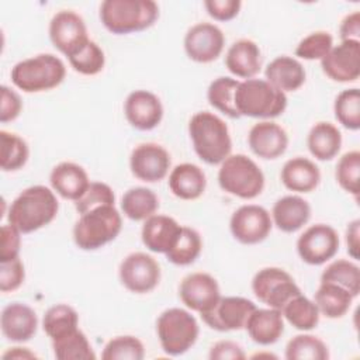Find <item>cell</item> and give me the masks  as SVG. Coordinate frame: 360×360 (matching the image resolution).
Returning <instances> with one entry per match:
<instances>
[{
    "instance_id": "48",
    "label": "cell",
    "mask_w": 360,
    "mask_h": 360,
    "mask_svg": "<svg viewBox=\"0 0 360 360\" xmlns=\"http://www.w3.org/2000/svg\"><path fill=\"white\" fill-rule=\"evenodd\" d=\"M21 232L11 224L1 226V243H0V263L20 257Z\"/></svg>"
},
{
    "instance_id": "44",
    "label": "cell",
    "mask_w": 360,
    "mask_h": 360,
    "mask_svg": "<svg viewBox=\"0 0 360 360\" xmlns=\"http://www.w3.org/2000/svg\"><path fill=\"white\" fill-rule=\"evenodd\" d=\"M359 176H360V152L350 150L342 155L336 165L335 177L339 186L349 194L357 198L359 195Z\"/></svg>"
},
{
    "instance_id": "52",
    "label": "cell",
    "mask_w": 360,
    "mask_h": 360,
    "mask_svg": "<svg viewBox=\"0 0 360 360\" xmlns=\"http://www.w3.org/2000/svg\"><path fill=\"white\" fill-rule=\"evenodd\" d=\"M339 37L342 41H360V13L353 11L347 14L339 27Z\"/></svg>"
},
{
    "instance_id": "21",
    "label": "cell",
    "mask_w": 360,
    "mask_h": 360,
    "mask_svg": "<svg viewBox=\"0 0 360 360\" xmlns=\"http://www.w3.org/2000/svg\"><path fill=\"white\" fill-rule=\"evenodd\" d=\"M0 328L6 339L22 343L37 333L38 316L35 311L24 302H10L0 315Z\"/></svg>"
},
{
    "instance_id": "28",
    "label": "cell",
    "mask_w": 360,
    "mask_h": 360,
    "mask_svg": "<svg viewBox=\"0 0 360 360\" xmlns=\"http://www.w3.org/2000/svg\"><path fill=\"white\" fill-rule=\"evenodd\" d=\"M285 188L295 193H311L321 181L319 167L309 159L295 156L288 159L280 173Z\"/></svg>"
},
{
    "instance_id": "8",
    "label": "cell",
    "mask_w": 360,
    "mask_h": 360,
    "mask_svg": "<svg viewBox=\"0 0 360 360\" xmlns=\"http://www.w3.org/2000/svg\"><path fill=\"white\" fill-rule=\"evenodd\" d=\"M156 333L166 354L180 356L194 346L200 326L188 311L183 308H169L158 316Z\"/></svg>"
},
{
    "instance_id": "49",
    "label": "cell",
    "mask_w": 360,
    "mask_h": 360,
    "mask_svg": "<svg viewBox=\"0 0 360 360\" xmlns=\"http://www.w3.org/2000/svg\"><path fill=\"white\" fill-rule=\"evenodd\" d=\"M204 7L210 17L217 21H231L242 7L240 0H205Z\"/></svg>"
},
{
    "instance_id": "16",
    "label": "cell",
    "mask_w": 360,
    "mask_h": 360,
    "mask_svg": "<svg viewBox=\"0 0 360 360\" xmlns=\"http://www.w3.org/2000/svg\"><path fill=\"white\" fill-rule=\"evenodd\" d=\"M225 37L222 30L211 22H198L188 28L184 37V51L197 63H210L224 51Z\"/></svg>"
},
{
    "instance_id": "22",
    "label": "cell",
    "mask_w": 360,
    "mask_h": 360,
    "mask_svg": "<svg viewBox=\"0 0 360 360\" xmlns=\"http://www.w3.org/2000/svg\"><path fill=\"white\" fill-rule=\"evenodd\" d=\"M181 225L169 217L162 214H155L145 219L141 238L143 245L155 253H167L174 245L177 236L180 235Z\"/></svg>"
},
{
    "instance_id": "3",
    "label": "cell",
    "mask_w": 360,
    "mask_h": 360,
    "mask_svg": "<svg viewBox=\"0 0 360 360\" xmlns=\"http://www.w3.org/2000/svg\"><path fill=\"white\" fill-rule=\"evenodd\" d=\"M158 18L159 7L153 0H104L100 4V20L115 35L143 31Z\"/></svg>"
},
{
    "instance_id": "42",
    "label": "cell",
    "mask_w": 360,
    "mask_h": 360,
    "mask_svg": "<svg viewBox=\"0 0 360 360\" xmlns=\"http://www.w3.org/2000/svg\"><path fill=\"white\" fill-rule=\"evenodd\" d=\"M333 112L339 124L350 131L360 128V91L359 89H346L338 94L333 103Z\"/></svg>"
},
{
    "instance_id": "19",
    "label": "cell",
    "mask_w": 360,
    "mask_h": 360,
    "mask_svg": "<svg viewBox=\"0 0 360 360\" xmlns=\"http://www.w3.org/2000/svg\"><path fill=\"white\" fill-rule=\"evenodd\" d=\"M124 114L131 127L139 131L156 128L163 118V105L149 90H134L124 103Z\"/></svg>"
},
{
    "instance_id": "23",
    "label": "cell",
    "mask_w": 360,
    "mask_h": 360,
    "mask_svg": "<svg viewBox=\"0 0 360 360\" xmlns=\"http://www.w3.org/2000/svg\"><path fill=\"white\" fill-rule=\"evenodd\" d=\"M49 183L52 190L62 198L77 201L89 188L90 180L86 170L73 162H62L56 165L51 174Z\"/></svg>"
},
{
    "instance_id": "45",
    "label": "cell",
    "mask_w": 360,
    "mask_h": 360,
    "mask_svg": "<svg viewBox=\"0 0 360 360\" xmlns=\"http://www.w3.org/2000/svg\"><path fill=\"white\" fill-rule=\"evenodd\" d=\"M333 48V37L328 31H315L304 37L297 48L295 56L305 60H321Z\"/></svg>"
},
{
    "instance_id": "46",
    "label": "cell",
    "mask_w": 360,
    "mask_h": 360,
    "mask_svg": "<svg viewBox=\"0 0 360 360\" xmlns=\"http://www.w3.org/2000/svg\"><path fill=\"white\" fill-rule=\"evenodd\" d=\"M115 195L112 188L101 181H91L86 193L75 201V208L79 212V215L100 207V205H114Z\"/></svg>"
},
{
    "instance_id": "53",
    "label": "cell",
    "mask_w": 360,
    "mask_h": 360,
    "mask_svg": "<svg viewBox=\"0 0 360 360\" xmlns=\"http://www.w3.org/2000/svg\"><path fill=\"white\" fill-rule=\"evenodd\" d=\"M346 245H347L349 256L357 260L360 257V221L359 219H354L347 225Z\"/></svg>"
},
{
    "instance_id": "14",
    "label": "cell",
    "mask_w": 360,
    "mask_h": 360,
    "mask_svg": "<svg viewBox=\"0 0 360 360\" xmlns=\"http://www.w3.org/2000/svg\"><path fill=\"white\" fill-rule=\"evenodd\" d=\"M49 38L53 46L65 56H70L90 39L84 20L72 10H60L52 17Z\"/></svg>"
},
{
    "instance_id": "43",
    "label": "cell",
    "mask_w": 360,
    "mask_h": 360,
    "mask_svg": "<svg viewBox=\"0 0 360 360\" xmlns=\"http://www.w3.org/2000/svg\"><path fill=\"white\" fill-rule=\"evenodd\" d=\"M145 357L143 343L131 335L115 336L103 349V360H142Z\"/></svg>"
},
{
    "instance_id": "20",
    "label": "cell",
    "mask_w": 360,
    "mask_h": 360,
    "mask_svg": "<svg viewBox=\"0 0 360 360\" xmlns=\"http://www.w3.org/2000/svg\"><path fill=\"white\" fill-rule=\"evenodd\" d=\"M250 150L266 160L280 158L288 146V135L283 127L273 121H260L255 124L248 135Z\"/></svg>"
},
{
    "instance_id": "6",
    "label": "cell",
    "mask_w": 360,
    "mask_h": 360,
    "mask_svg": "<svg viewBox=\"0 0 360 360\" xmlns=\"http://www.w3.org/2000/svg\"><path fill=\"white\" fill-rule=\"evenodd\" d=\"M122 228V218L114 205H100L82 215L73 226V240L82 250H96L114 240Z\"/></svg>"
},
{
    "instance_id": "37",
    "label": "cell",
    "mask_w": 360,
    "mask_h": 360,
    "mask_svg": "<svg viewBox=\"0 0 360 360\" xmlns=\"http://www.w3.org/2000/svg\"><path fill=\"white\" fill-rule=\"evenodd\" d=\"M42 328L51 340L58 339L79 328V315L76 309L68 304L52 305L44 315Z\"/></svg>"
},
{
    "instance_id": "33",
    "label": "cell",
    "mask_w": 360,
    "mask_h": 360,
    "mask_svg": "<svg viewBox=\"0 0 360 360\" xmlns=\"http://www.w3.org/2000/svg\"><path fill=\"white\" fill-rule=\"evenodd\" d=\"M281 315L292 328L302 332H308L316 328L321 316L315 302L302 295V292L291 298L281 308Z\"/></svg>"
},
{
    "instance_id": "12",
    "label": "cell",
    "mask_w": 360,
    "mask_h": 360,
    "mask_svg": "<svg viewBox=\"0 0 360 360\" xmlns=\"http://www.w3.org/2000/svg\"><path fill=\"white\" fill-rule=\"evenodd\" d=\"M339 245V235L330 225L315 224L300 235L297 252L307 264L319 266L338 253Z\"/></svg>"
},
{
    "instance_id": "9",
    "label": "cell",
    "mask_w": 360,
    "mask_h": 360,
    "mask_svg": "<svg viewBox=\"0 0 360 360\" xmlns=\"http://www.w3.org/2000/svg\"><path fill=\"white\" fill-rule=\"evenodd\" d=\"M252 291L260 302L278 311L291 298L301 294V288L294 278L280 267H264L259 270L252 280Z\"/></svg>"
},
{
    "instance_id": "35",
    "label": "cell",
    "mask_w": 360,
    "mask_h": 360,
    "mask_svg": "<svg viewBox=\"0 0 360 360\" xmlns=\"http://www.w3.org/2000/svg\"><path fill=\"white\" fill-rule=\"evenodd\" d=\"M239 82L233 77L221 76L214 79L207 90V98L210 104L225 114L229 118H239V112L235 105V93Z\"/></svg>"
},
{
    "instance_id": "50",
    "label": "cell",
    "mask_w": 360,
    "mask_h": 360,
    "mask_svg": "<svg viewBox=\"0 0 360 360\" xmlns=\"http://www.w3.org/2000/svg\"><path fill=\"white\" fill-rule=\"evenodd\" d=\"M1 93V101H0V121L3 124L14 121L22 110V103L20 96L10 87L1 86L0 87Z\"/></svg>"
},
{
    "instance_id": "34",
    "label": "cell",
    "mask_w": 360,
    "mask_h": 360,
    "mask_svg": "<svg viewBox=\"0 0 360 360\" xmlns=\"http://www.w3.org/2000/svg\"><path fill=\"white\" fill-rule=\"evenodd\" d=\"M53 356L58 360H94L96 353L87 336L79 329L52 340Z\"/></svg>"
},
{
    "instance_id": "26",
    "label": "cell",
    "mask_w": 360,
    "mask_h": 360,
    "mask_svg": "<svg viewBox=\"0 0 360 360\" xmlns=\"http://www.w3.org/2000/svg\"><path fill=\"white\" fill-rule=\"evenodd\" d=\"M245 329L255 343L269 346L281 338L284 332V318L278 309L256 308L248 318Z\"/></svg>"
},
{
    "instance_id": "11",
    "label": "cell",
    "mask_w": 360,
    "mask_h": 360,
    "mask_svg": "<svg viewBox=\"0 0 360 360\" xmlns=\"http://www.w3.org/2000/svg\"><path fill=\"white\" fill-rule=\"evenodd\" d=\"M273 221L270 212L257 204H245L233 211L229 219L232 236L243 245L263 242L271 232Z\"/></svg>"
},
{
    "instance_id": "10",
    "label": "cell",
    "mask_w": 360,
    "mask_h": 360,
    "mask_svg": "<svg viewBox=\"0 0 360 360\" xmlns=\"http://www.w3.org/2000/svg\"><path fill=\"white\" fill-rule=\"evenodd\" d=\"M118 276L121 284L128 291L146 294L158 287L160 281V266L150 255L134 252L121 262Z\"/></svg>"
},
{
    "instance_id": "40",
    "label": "cell",
    "mask_w": 360,
    "mask_h": 360,
    "mask_svg": "<svg viewBox=\"0 0 360 360\" xmlns=\"http://www.w3.org/2000/svg\"><path fill=\"white\" fill-rule=\"evenodd\" d=\"M287 360H328L329 350L318 336L302 333L288 340L285 346Z\"/></svg>"
},
{
    "instance_id": "5",
    "label": "cell",
    "mask_w": 360,
    "mask_h": 360,
    "mask_svg": "<svg viewBox=\"0 0 360 360\" xmlns=\"http://www.w3.org/2000/svg\"><path fill=\"white\" fill-rule=\"evenodd\" d=\"M239 115L270 120L281 115L287 108V96L266 79H246L239 82L235 93Z\"/></svg>"
},
{
    "instance_id": "39",
    "label": "cell",
    "mask_w": 360,
    "mask_h": 360,
    "mask_svg": "<svg viewBox=\"0 0 360 360\" xmlns=\"http://www.w3.org/2000/svg\"><path fill=\"white\" fill-rule=\"evenodd\" d=\"M0 165L3 172H15L21 169L30 156L27 142L17 134L1 129L0 131Z\"/></svg>"
},
{
    "instance_id": "31",
    "label": "cell",
    "mask_w": 360,
    "mask_h": 360,
    "mask_svg": "<svg viewBox=\"0 0 360 360\" xmlns=\"http://www.w3.org/2000/svg\"><path fill=\"white\" fill-rule=\"evenodd\" d=\"M353 298L354 297L347 290L338 284L321 283L315 292L314 302L321 315L329 319H338L347 314Z\"/></svg>"
},
{
    "instance_id": "25",
    "label": "cell",
    "mask_w": 360,
    "mask_h": 360,
    "mask_svg": "<svg viewBox=\"0 0 360 360\" xmlns=\"http://www.w3.org/2000/svg\"><path fill=\"white\" fill-rule=\"evenodd\" d=\"M311 218V205L300 195H284L278 198L271 210L273 224L285 233L301 229Z\"/></svg>"
},
{
    "instance_id": "13",
    "label": "cell",
    "mask_w": 360,
    "mask_h": 360,
    "mask_svg": "<svg viewBox=\"0 0 360 360\" xmlns=\"http://www.w3.org/2000/svg\"><path fill=\"white\" fill-rule=\"evenodd\" d=\"M256 309L253 301L245 297H221L217 304L200 314L204 323L218 332L245 329L248 318Z\"/></svg>"
},
{
    "instance_id": "1",
    "label": "cell",
    "mask_w": 360,
    "mask_h": 360,
    "mask_svg": "<svg viewBox=\"0 0 360 360\" xmlns=\"http://www.w3.org/2000/svg\"><path fill=\"white\" fill-rule=\"evenodd\" d=\"M59 210L55 193L45 186H31L22 190L11 202L7 218L8 224L21 233L35 232L51 224Z\"/></svg>"
},
{
    "instance_id": "41",
    "label": "cell",
    "mask_w": 360,
    "mask_h": 360,
    "mask_svg": "<svg viewBox=\"0 0 360 360\" xmlns=\"http://www.w3.org/2000/svg\"><path fill=\"white\" fill-rule=\"evenodd\" d=\"M75 72L84 76H94L104 69L105 56L97 42L89 39L76 52L68 56Z\"/></svg>"
},
{
    "instance_id": "18",
    "label": "cell",
    "mask_w": 360,
    "mask_h": 360,
    "mask_svg": "<svg viewBox=\"0 0 360 360\" xmlns=\"http://www.w3.org/2000/svg\"><path fill=\"white\" fill-rule=\"evenodd\" d=\"M181 302L191 311L202 314L221 298L218 281L208 273L197 271L186 276L179 287Z\"/></svg>"
},
{
    "instance_id": "7",
    "label": "cell",
    "mask_w": 360,
    "mask_h": 360,
    "mask_svg": "<svg viewBox=\"0 0 360 360\" xmlns=\"http://www.w3.org/2000/svg\"><path fill=\"white\" fill-rule=\"evenodd\" d=\"M219 187L242 200L257 197L264 188V174L255 160L246 155H229L218 170Z\"/></svg>"
},
{
    "instance_id": "47",
    "label": "cell",
    "mask_w": 360,
    "mask_h": 360,
    "mask_svg": "<svg viewBox=\"0 0 360 360\" xmlns=\"http://www.w3.org/2000/svg\"><path fill=\"white\" fill-rule=\"evenodd\" d=\"M25 278L24 264L20 257L3 262L0 267V291L13 292L21 287Z\"/></svg>"
},
{
    "instance_id": "32",
    "label": "cell",
    "mask_w": 360,
    "mask_h": 360,
    "mask_svg": "<svg viewBox=\"0 0 360 360\" xmlns=\"http://www.w3.org/2000/svg\"><path fill=\"white\" fill-rule=\"evenodd\" d=\"M158 208L159 198L148 187H132L121 198V210L132 221H145L155 215Z\"/></svg>"
},
{
    "instance_id": "30",
    "label": "cell",
    "mask_w": 360,
    "mask_h": 360,
    "mask_svg": "<svg viewBox=\"0 0 360 360\" xmlns=\"http://www.w3.org/2000/svg\"><path fill=\"white\" fill-rule=\"evenodd\" d=\"M307 146L309 153L318 160H332L342 148V134L330 122H316L308 132Z\"/></svg>"
},
{
    "instance_id": "24",
    "label": "cell",
    "mask_w": 360,
    "mask_h": 360,
    "mask_svg": "<svg viewBox=\"0 0 360 360\" xmlns=\"http://www.w3.org/2000/svg\"><path fill=\"white\" fill-rule=\"evenodd\" d=\"M226 69L236 77L253 79L262 68V52L259 45L248 38L235 41L225 56Z\"/></svg>"
},
{
    "instance_id": "15",
    "label": "cell",
    "mask_w": 360,
    "mask_h": 360,
    "mask_svg": "<svg viewBox=\"0 0 360 360\" xmlns=\"http://www.w3.org/2000/svg\"><path fill=\"white\" fill-rule=\"evenodd\" d=\"M170 155L159 143L146 142L134 148L129 156L131 173L146 183L163 180L170 169Z\"/></svg>"
},
{
    "instance_id": "27",
    "label": "cell",
    "mask_w": 360,
    "mask_h": 360,
    "mask_svg": "<svg viewBox=\"0 0 360 360\" xmlns=\"http://www.w3.org/2000/svg\"><path fill=\"white\" fill-rule=\"evenodd\" d=\"M266 80L283 93L298 90L307 79L302 63L287 55L274 58L264 70Z\"/></svg>"
},
{
    "instance_id": "36",
    "label": "cell",
    "mask_w": 360,
    "mask_h": 360,
    "mask_svg": "<svg viewBox=\"0 0 360 360\" xmlns=\"http://www.w3.org/2000/svg\"><path fill=\"white\" fill-rule=\"evenodd\" d=\"M201 249L202 240L200 233L190 226H181L180 235L172 249L166 253V257L176 266H188L198 259Z\"/></svg>"
},
{
    "instance_id": "29",
    "label": "cell",
    "mask_w": 360,
    "mask_h": 360,
    "mask_svg": "<svg viewBox=\"0 0 360 360\" xmlns=\"http://www.w3.org/2000/svg\"><path fill=\"white\" fill-rule=\"evenodd\" d=\"M169 188L180 200H197L207 187L202 169L194 163H180L169 174Z\"/></svg>"
},
{
    "instance_id": "17",
    "label": "cell",
    "mask_w": 360,
    "mask_h": 360,
    "mask_svg": "<svg viewBox=\"0 0 360 360\" xmlns=\"http://www.w3.org/2000/svg\"><path fill=\"white\" fill-rule=\"evenodd\" d=\"M321 68L333 82H356L360 76V41H340L321 59Z\"/></svg>"
},
{
    "instance_id": "54",
    "label": "cell",
    "mask_w": 360,
    "mask_h": 360,
    "mask_svg": "<svg viewBox=\"0 0 360 360\" xmlns=\"http://www.w3.org/2000/svg\"><path fill=\"white\" fill-rule=\"evenodd\" d=\"M4 360L7 359H37V354L32 353L31 350H28L27 347H20V346H15V347H11L8 349L6 353H3L1 356Z\"/></svg>"
},
{
    "instance_id": "51",
    "label": "cell",
    "mask_w": 360,
    "mask_h": 360,
    "mask_svg": "<svg viewBox=\"0 0 360 360\" xmlns=\"http://www.w3.org/2000/svg\"><path fill=\"white\" fill-rule=\"evenodd\" d=\"M208 357L211 360H243L246 354L242 346L232 340H218L210 349Z\"/></svg>"
},
{
    "instance_id": "4",
    "label": "cell",
    "mask_w": 360,
    "mask_h": 360,
    "mask_svg": "<svg viewBox=\"0 0 360 360\" xmlns=\"http://www.w3.org/2000/svg\"><path fill=\"white\" fill-rule=\"evenodd\" d=\"M66 76L60 58L39 53L17 62L10 73L13 84L25 93H41L58 87Z\"/></svg>"
},
{
    "instance_id": "38",
    "label": "cell",
    "mask_w": 360,
    "mask_h": 360,
    "mask_svg": "<svg viewBox=\"0 0 360 360\" xmlns=\"http://www.w3.org/2000/svg\"><path fill=\"white\" fill-rule=\"evenodd\" d=\"M321 283L338 284L356 298L360 292V269L350 260H335L322 271Z\"/></svg>"
},
{
    "instance_id": "2",
    "label": "cell",
    "mask_w": 360,
    "mask_h": 360,
    "mask_svg": "<svg viewBox=\"0 0 360 360\" xmlns=\"http://www.w3.org/2000/svg\"><path fill=\"white\" fill-rule=\"evenodd\" d=\"M188 135L194 152L208 165H221L231 155L232 139L228 125L210 111H200L191 117Z\"/></svg>"
}]
</instances>
